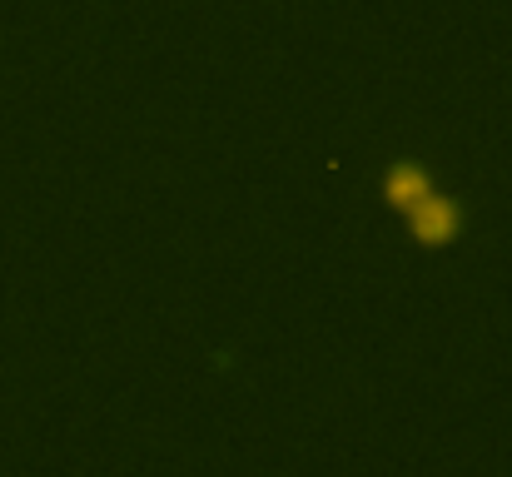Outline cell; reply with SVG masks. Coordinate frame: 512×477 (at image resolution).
Here are the masks:
<instances>
[{
    "label": "cell",
    "instance_id": "cell-1",
    "mask_svg": "<svg viewBox=\"0 0 512 477\" xmlns=\"http://www.w3.org/2000/svg\"><path fill=\"white\" fill-rule=\"evenodd\" d=\"M378 194L388 209H398L408 219V234L418 249H453L458 234L468 229V209L418 159H388L378 174Z\"/></svg>",
    "mask_w": 512,
    "mask_h": 477
}]
</instances>
